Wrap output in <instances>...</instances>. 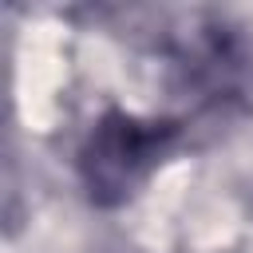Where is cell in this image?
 <instances>
[{
	"mask_svg": "<svg viewBox=\"0 0 253 253\" xmlns=\"http://www.w3.org/2000/svg\"><path fill=\"white\" fill-rule=\"evenodd\" d=\"M158 150H162V138L150 126H142L134 119H107L83 154L91 194H99V198L107 190L123 194L126 186H134V178L146 170V162Z\"/></svg>",
	"mask_w": 253,
	"mask_h": 253,
	"instance_id": "obj_1",
	"label": "cell"
}]
</instances>
